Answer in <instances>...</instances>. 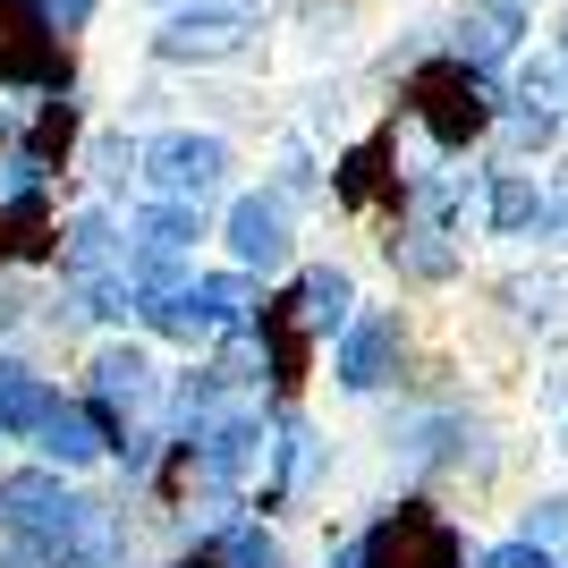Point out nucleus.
I'll list each match as a JSON object with an SVG mask.
<instances>
[{
	"label": "nucleus",
	"mask_w": 568,
	"mask_h": 568,
	"mask_svg": "<svg viewBox=\"0 0 568 568\" xmlns=\"http://www.w3.org/2000/svg\"><path fill=\"white\" fill-rule=\"evenodd\" d=\"M0 518L18 526L43 560H69V551L94 535V500H77L60 475H9V484H0Z\"/></svg>",
	"instance_id": "nucleus-1"
},
{
	"label": "nucleus",
	"mask_w": 568,
	"mask_h": 568,
	"mask_svg": "<svg viewBox=\"0 0 568 568\" xmlns=\"http://www.w3.org/2000/svg\"><path fill=\"white\" fill-rule=\"evenodd\" d=\"M221 170H230V153H221L213 136H162V144H144V179H153L170 204H204V195L221 187Z\"/></svg>",
	"instance_id": "nucleus-2"
},
{
	"label": "nucleus",
	"mask_w": 568,
	"mask_h": 568,
	"mask_svg": "<svg viewBox=\"0 0 568 568\" xmlns=\"http://www.w3.org/2000/svg\"><path fill=\"white\" fill-rule=\"evenodd\" d=\"M230 255H237V272H281L288 263V204L281 195H237L230 204Z\"/></svg>",
	"instance_id": "nucleus-3"
},
{
	"label": "nucleus",
	"mask_w": 568,
	"mask_h": 568,
	"mask_svg": "<svg viewBox=\"0 0 568 568\" xmlns=\"http://www.w3.org/2000/svg\"><path fill=\"white\" fill-rule=\"evenodd\" d=\"M416 111H425V128L442 144H467L475 128H484V85H475L467 69H425L416 77Z\"/></svg>",
	"instance_id": "nucleus-4"
},
{
	"label": "nucleus",
	"mask_w": 568,
	"mask_h": 568,
	"mask_svg": "<svg viewBox=\"0 0 568 568\" xmlns=\"http://www.w3.org/2000/svg\"><path fill=\"white\" fill-rule=\"evenodd\" d=\"M34 442H43L51 467H94V458L119 442V425H111V416H94V407H60V399H51L43 425H34Z\"/></svg>",
	"instance_id": "nucleus-5"
},
{
	"label": "nucleus",
	"mask_w": 568,
	"mask_h": 568,
	"mask_svg": "<svg viewBox=\"0 0 568 568\" xmlns=\"http://www.w3.org/2000/svg\"><path fill=\"white\" fill-rule=\"evenodd\" d=\"M94 399H102V416H136L144 399H153V356L144 348H128V339H119V348H102L94 356Z\"/></svg>",
	"instance_id": "nucleus-6"
},
{
	"label": "nucleus",
	"mask_w": 568,
	"mask_h": 568,
	"mask_svg": "<svg viewBox=\"0 0 568 568\" xmlns=\"http://www.w3.org/2000/svg\"><path fill=\"white\" fill-rule=\"evenodd\" d=\"M255 332H263V356H272V382L297 390V382H306V356H314V332L297 323V306H288V297H281V306H263Z\"/></svg>",
	"instance_id": "nucleus-7"
},
{
	"label": "nucleus",
	"mask_w": 568,
	"mask_h": 568,
	"mask_svg": "<svg viewBox=\"0 0 568 568\" xmlns=\"http://www.w3.org/2000/svg\"><path fill=\"white\" fill-rule=\"evenodd\" d=\"M390 356H399V323L374 314V323H356V332L339 339V382H348V390H374V382L390 374Z\"/></svg>",
	"instance_id": "nucleus-8"
},
{
	"label": "nucleus",
	"mask_w": 568,
	"mask_h": 568,
	"mask_svg": "<svg viewBox=\"0 0 568 568\" xmlns=\"http://www.w3.org/2000/svg\"><path fill=\"white\" fill-rule=\"evenodd\" d=\"M288 306H297V323L323 339V332H339V323H348V281H339V272H306V281L288 288Z\"/></svg>",
	"instance_id": "nucleus-9"
},
{
	"label": "nucleus",
	"mask_w": 568,
	"mask_h": 568,
	"mask_svg": "<svg viewBox=\"0 0 568 568\" xmlns=\"http://www.w3.org/2000/svg\"><path fill=\"white\" fill-rule=\"evenodd\" d=\"M51 407V382L26 374V365H0V433H34Z\"/></svg>",
	"instance_id": "nucleus-10"
},
{
	"label": "nucleus",
	"mask_w": 568,
	"mask_h": 568,
	"mask_svg": "<svg viewBox=\"0 0 568 568\" xmlns=\"http://www.w3.org/2000/svg\"><path fill=\"white\" fill-rule=\"evenodd\" d=\"M382 162H390V144H356L348 162H339V204H348V213H365V204L382 195V179H390Z\"/></svg>",
	"instance_id": "nucleus-11"
},
{
	"label": "nucleus",
	"mask_w": 568,
	"mask_h": 568,
	"mask_svg": "<svg viewBox=\"0 0 568 568\" xmlns=\"http://www.w3.org/2000/svg\"><path fill=\"white\" fill-rule=\"evenodd\" d=\"M221 51H237V26H170L162 34V60H221Z\"/></svg>",
	"instance_id": "nucleus-12"
},
{
	"label": "nucleus",
	"mask_w": 568,
	"mask_h": 568,
	"mask_svg": "<svg viewBox=\"0 0 568 568\" xmlns=\"http://www.w3.org/2000/svg\"><path fill=\"white\" fill-rule=\"evenodd\" d=\"M213 560H221V568H281V544H272L263 526H230Z\"/></svg>",
	"instance_id": "nucleus-13"
},
{
	"label": "nucleus",
	"mask_w": 568,
	"mask_h": 568,
	"mask_svg": "<svg viewBox=\"0 0 568 568\" xmlns=\"http://www.w3.org/2000/svg\"><path fill=\"white\" fill-rule=\"evenodd\" d=\"M69 263H77V272H102V263H111V221H102V213H85L69 230Z\"/></svg>",
	"instance_id": "nucleus-14"
},
{
	"label": "nucleus",
	"mask_w": 568,
	"mask_h": 568,
	"mask_svg": "<svg viewBox=\"0 0 568 568\" xmlns=\"http://www.w3.org/2000/svg\"><path fill=\"white\" fill-rule=\"evenodd\" d=\"M69 136H77V111H69V102H51L43 128H34V162H60V153H69ZM34 179H43V170H34Z\"/></svg>",
	"instance_id": "nucleus-15"
},
{
	"label": "nucleus",
	"mask_w": 568,
	"mask_h": 568,
	"mask_svg": "<svg viewBox=\"0 0 568 568\" xmlns=\"http://www.w3.org/2000/svg\"><path fill=\"white\" fill-rule=\"evenodd\" d=\"M85 9H94V0H51L43 18H51V26H85Z\"/></svg>",
	"instance_id": "nucleus-16"
},
{
	"label": "nucleus",
	"mask_w": 568,
	"mask_h": 568,
	"mask_svg": "<svg viewBox=\"0 0 568 568\" xmlns=\"http://www.w3.org/2000/svg\"><path fill=\"white\" fill-rule=\"evenodd\" d=\"M484 568H544V551H493Z\"/></svg>",
	"instance_id": "nucleus-17"
},
{
	"label": "nucleus",
	"mask_w": 568,
	"mask_h": 568,
	"mask_svg": "<svg viewBox=\"0 0 568 568\" xmlns=\"http://www.w3.org/2000/svg\"><path fill=\"white\" fill-rule=\"evenodd\" d=\"M18 314H26V297H18V288H9V281H0V332H9Z\"/></svg>",
	"instance_id": "nucleus-18"
},
{
	"label": "nucleus",
	"mask_w": 568,
	"mask_h": 568,
	"mask_svg": "<svg viewBox=\"0 0 568 568\" xmlns=\"http://www.w3.org/2000/svg\"><path fill=\"white\" fill-rule=\"evenodd\" d=\"M187 568H213V560H187Z\"/></svg>",
	"instance_id": "nucleus-19"
}]
</instances>
